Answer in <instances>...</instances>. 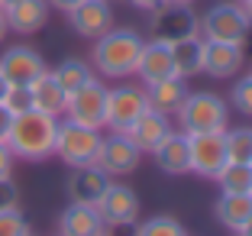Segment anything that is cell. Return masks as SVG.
Instances as JSON below:
<instances>
[{
  "instance_id": "6da1fadb",
  "label": "cell",
  "mask_w": 252,
  "mask_h": 236,
  "mask_svg": "<svg viewBox=\"0 0 252 236\" xmlns=\"http://www.w3.org/2000/svg\"><path fill=\"white\" fill-rule=\"evenodd\" d=\"M146 39L129 26H113L107 30L100 39H94L91 49V68L100 78H133L136 74V62Z\"/></svg>"
},
{
  "instance_id": "7a4b0ae2",
  "label": "cell",
  "mask_w": 252,
  "mask_h": 236,
  "mask_svg": "<svg viewBox=\"0 0 252 236\" xmlns=\"http://www.w3.org/2000/svg\"><path fill=\"white\" fill-rule=\"evenodd\" d=\"M55 133H59V117H49L42 110H26L13 117L7 146L23 162H45L55 152Z\"/></svg>"
},
{
  "instance_id": "3957f363",
  "label": "cell",
  "mask_w": 252,
  "mask_h": 236,
  "mask_svg": "<svg viewBox=\"0 0 252 236\" xmlns=\"http://www.w3.org/2000/svg\"><path fill=\"white\" fill-rule=\"evenodd\" d=\"M181 133H223L230 126V103L214 91H188L185 103L175 110Z\"/></svg>"
},
{
  "instance_id": "277c9868",
  "label": "cell",
  "mask_w": 252,
  "mask_h": 236,
  "mask_svg": "<svg viewBox=\"0 0 252 236\" xmlns=\"http://www.w3.org/2000/svg\"><path fill=\"white\" fill-rule=\"evenodd\" d=\"M200 39L207 42H233V45H246L252 33V23L246 16L239 0H223L214 3L207 13L200 16Z\"/></svg>"
},
{
  "instance_id": "5b68a950",
  "label": "cell",
  "mask_w": 252,
  "mask_h": 236,
  "mask_svg": "<svg viewBox=\"0 0 252 236\" xmlns=\"http://www.w3.org/2000/svg\"><path fill=\"white\" fill-rule=\"evenodd\" d=\"M100 130L71 123V120H59V133H55V152L68 169H81V165H94L97 152H100Z\"/></svg>"
},
{
  "instance_id": "8992f818",
  "label": "cell",
  "mask_w": 252,
  "mask_h": 236,
  "mask_svg": "<svg viewBox=\"0 0 252 236\" xmlns=\"http://www.w3.org/2000/svg\"><path fill=\"white\" fill-rule=\"evenodd\" d=\"M146 110H149L146 84H117V88H107V123H104V130L126 133Z\"/></svg>"
},
{
  "instance_id": "52a82bcc",
  "label": "cell",
  "mask_w": 252,
  "mask_h": 236,
  "mask_svg": "<svg viewBox=\"0 0 252 236\" xmlns=\"http://www.w3.org/2000/svg\"><path fill=\"white\" fill-rule=\"evenodd\" d=\"M62 117L71 120V123L91 126V130H104V123H107V84L100 78H91L88 84L71 91Z\"/></svg>"
},
{
  "instance_id": "ba28073f",
  "label": "cell",
  "mask_w": 252,
  "mask_h": 236,
  "mask_svg": "<svg viewBox=\"0 0 252 236\" xmlns=\"http://www.w3.org/2000/svg\"><path fill=\"white\" fill-rule=\"evenodd\" d=\"M200 16L194 13V7H181V3H162L158 10L149 13V33L152 39L162 42H175L185 36H200Z\"/></svg>"
},
{
  "instance_id": "9c48e42d",
  "label": "cell",
  "mask_w": 252,
  "mask_h": 236,
  "mask_svg": "<svg viewBox=\"0 0 252 236\" xmlns=\"http://www.w3.org/2000/svg\"><path fill=\"white\" fill-rule=\"evenodd\" d=\"M97 214L104 220V227H133L139 220V194L133 191L129 185H120V181H110V188L104 191V198L97 201Z\"/></svg>"
},
{
  "instance_id": "30bf717a",
  "label": "cell",
  "mask_w": 252,
  "mask_h": 236,
  "mask_svg": "<svg viewBox=\"0 0 252 236\" xmlns=\"http://www.w3.org/2000/svg\"><path fill=\"white\" fill-rule=\"evenodd\" d=\"M142 162V152L126 133H110L100 139V152H97V165L110 178H126L133 175Z\"/></svg>"
},
{
  "instance_id": "8fae6325",
  "label": "cell",
  "mask_w": 252,
  "mask_h": 236,
  "mask_svg": "<svg viewBox=\"0 0 252 236\" xmlns=\"http://www.w3.org/2000/svg\"><path fill=\"white\" fill-rule=\"evenodd\" d=\"M188 152H191V171L200 178H210V181L230 162L223 133H191L188 136Z\"/></svg>"
},
{
  "instance_id": "7c38bea8",
  "label": "cell",
  "mask_w": 252,
  "mask_h": 236,
  "mask_svg": "<svg viewBox=\"0 0 252 236\" xmlns=\"http://www.w3.org/2000/svg\"><path fill=\"white\" fill-rule=\"evenodd\" d=\"M110 181L113 178L107 175L97 162L94 165H81V169H71V175H68V181H65V194H68L71 204L94 207L97 201L104 198V191L110 188Z\"/></svg>"
},
{
  "instance_id": "4fadbf2b",
  "label": "cell",
  "mask_w": 252,
  "mask_h": 236,
  "mask_svg": "<svg viewBox=\"0 0 252 236\" xmlns=\"http://www.w3.org/2000/svg\"><path fill=\"white\" fill-rule=\"evenodd\" d=\"M65 16H68V26L81 39H91V42L100 39L107 30H113V10H110L107 0H81V3Z\"/></svg>"
},
{
  "instance_id": "5bb4252c",
  "label": "cell",
  "mask_w": 252,
  "mask_h": 236,
  "mask_svg": "<svg viewBox=\"0 0 252 236\" xmlns=\"http://www.w3.org/2000/svg\"><path fill=\"white\" fill-rule=\"evenodd\" d=\"M42 71H45V59L32 45H10L0 55V74L7 78V84H32Z\"/></svg>"
},
{
  "instance_id": "9a60e30c",
  "label": "cell",
  "mask_w": 252,
  "mask_h": 236,
  "mask_svg": "<svg viewBox=\"0 0 252 236\" xmlns=\"http://www.w3.org/2000/svg\"><path fill=\"white\" fill-rule=\"evenodd\" d=\"M246 65V45H233V42H207L204 39V68L200 71L217 78V81H226V78H236Z\"/></svg>"
},
{
  "instance_id": "2e32d148",
  "label": "cell",
  "mask_w": 252,
  "mask_h": 236,
  "mask_svg": "<svg viewBox=\"0 0 252 236\" xmlns=\"http://www.w3.org/2000/svg\"><path fill=\"white\" fill-rule=\"evenodd\" d=\"M175 74V62H171V42L162 39H146L136 62V78H142V84H156L162 78Z\"/></svg>"
},
{
  "instance_id": "e0dca14e",
  "label": "cell",
  "mask_w": 252,
  "mask_h": 236,
  "mask_svg": "<svg viewBox=\"0 0 252 236\" xmlns=\"http://www.w3.org/2000/svg\"><path fill=\"white\" fill-rule=\"evenodd\" d=\"M152 159L165 175H188L191 171V152H188V133L181 130H171L156 149H152Z\"/></svg>"
},
{
  "instance_id": "ac0fdd59",
  "label": "cell",
  "mask_w": 252,
  "mask_h": 236,
  "mask_svg": "<svg viewBox=\"0 0 252 236\" xmlns=\"http://www.w3.org/2000/svg\"><path fill=\"white\" fill-rule=\"evenodd\" d=\"M171 130H175V126H171V117H165V113H158V110H152V107H149V110L142 113V117L136 120L129 130H126V136L139 146L142 155H149L152 149L158 146V142L165 139V136L171 133Z\"/></svg>"
},
{
  "instance_id": "d6986e66",
  "label": "cell",
  "mask_w": 252,
  "mask_h": 236,
  "mask_svg": "<svg viewBox=\"0 0 252 236\" xmlns=\"http://www.w3.org/2000/svg\"><path fill=\"white\" fill-rule=\"evenodd\" d=\"M104 220L97 214V207H88V204H71L59 214V236H97L104 233Z\"/></svg>"
},
{
  "instance_id": "ffe728a7",
  "label": "cell",
  "mask_w": 252,
  "mask_h": 236,
  "mask_svg": "<svg viewBox=\"0 0 252 236\" xmlns=\"http://www.w3.org/2000/svg\"><path fill=\"white\" fill-rule=\"evenodd\" d=\"M146 97H149V107L165 117H175L181 103L188 97V78H178V74H171V78H162L156 84H146Z\"/></svg>"
},
{
  "instance_id": "44dd1931",
  "label": "cell",
  "mask_w": 252,
  "mask_h": 236,
  "mask_svg": "<svg viewBox=\"0 0 252 236\" xmlns=\"http://www.w3.org/2000/svg\"><path fill=\"white\" fill-rule=\"evenodd\" d=\"M3 16H7V26L13 33L32 36V33H39L49 23V3L45 0H20V3L3 10Z\"/></svg>"
},
{
  "instance_id": "7402d4cb",
  "label": "cell",
  "mask_w": 252,
  "mask_h": 236,
  "mask_svg": "<svg viewBox=\"0 0 252 236\" xmlns=\"http://www.w3.org/2000/svg\"><path fill=\"white\" fill-rule=\"evenodd\" d=\"M30 94H32V110H42V113H49V117H62V113H65L68 94L62 91V84L55 81V74L49 71V68L30 84Z\"/></svg>"
},
{
  "instance_id": "603a6c76",
  "label": "cell",
  "mask_w": 252,
  "mask_h": 236,
  "mask_svg": "<svg viewBox=\"0 0 252 236\" xmlns=\"http://www.w3.org/2000/svg\"><path fill=\"white\" fill-rule=\"evenodd\" d=\"M171 62L178 78H194L204 68V39L200 36H185L171 42Z\"/></svg>"
},
{
  "instance_id": "cb8c5ba5",
  "label": "cell",
  "mask_w": 252,
  "mask_h": 236,
  "mask_svg": "<svg viewBox=\"0 0 252 236\" xmlns=\"http://www.w3.org/2000/svg\"><path fill=\"white\" fill-rule=\"evenodd\" d=\"M214 214L230 233H236L252 217V194H220L214 204Z\"/></svg>"
},
{
  "instance_id": "d4e9b609",
  "label": "cell",
  "mask_w": 252,
  "mask_h": 236,
  "mask_svg": "<svg viewBox=\"0 0 252 236\" xmlns=\"http://www.w3.org/2000/svg\"><path fill=\"white\" fill-rule=\"evenodd\" d=\"M214 181L220 194H252V162H226Z\"/></svg>"
},
{
  "instance_id": "484cf974",
  "label": "cell",
  "mask_w": 252,
  "mask_h": 236,
  "mask_svg": "<svg viewBox=\"0 0 252 236\" xmlns=\"http://www.w3.org/2000/svg\"><path fill=\"white\" fill-rule=\"evenodd\" d=\"M52 74H55V81L62 84V91L71 94V91H78L81 84H88L91 78H94V68L84 59H62L59 65L52 68Z\"/></svg>"
},
{
  "instance_id": "4316f807",
  "label": "cell",
  "mask_w": 252,
  "mask_h": 236,
  "mask_svg": "<svg viewBox=\"0 0 252 236\" xmlns=\"http://www.w3.org/2000/svg\"><path fill=\"white\" fill-rule=\"evenodd\" d=\"M133 236H185V227H181L178 217L171 214H156L149 220H136L133 223Z\"/></svg>"
},
{
  "instance_id": "83f0119b",
  "label": "cell",
  "mask_w": 252,
  "mask_h": 236,
  "mask_svg": "<svg viewBox=\"0 0 252 236\" xmlns=\"http://www.w3.org/2000/svg\"><path fill=\"white\" fill-rule=\"evenodd\" d=\"M223 139H226V159L230 162H252V130L249 126H239V130H223Z\"/></svg>"
},
{
  "instance_id": "f1b7e54d",
  "label": "cell",
  "mask_w": 252,
  "mask_h": 236,
  "mask_svg": "<svg viewBox=\"0 0 252 236\" xmlns=\"http://www.w3.org/2000/svg\"><path fill=\"white\" fill-rule=\"evenodd\" d=\"M3 107H7L10 113H26L32 110V94H30V84H10L7 94H3Z\"/></svg>"
},
{
  "instance_id": "f546056e",
  "label": "cell",
  "mask_w": 252,
  "mask_h": 236,
  "mask_svg": "<svg viewBox=\"0 0 252 236\" xmlns=\"http://www.w3.org/2000/svg\"><path fill=\"white\" fill-rule=\"evenodd\" d=\"M32 233L30 220L23 217L20 207H13V210H0V236H26Z\"/></svg>"
},
{
  "instance_id": "4dcf8cb0",
  "label": "cell",
  "mask_w": 252,
  "mask_h": 236,
  "mask_svg": "<svg viewBox=\"0 0 252 236\" xmlns=\"http://www.w3.org/2000/svg\"><path fill=\"white\" fill-rule=\"evenodd\" d=\"M226 103H233L243 117H252V74H246V78H239V81L233 84Z\"/></svg>"
},
{
  "instance_id": "1f68e13d",
  "label": "cell",
  "mask_w": 252,
  "mask_h": 236,
  "mask_svg": "<svg viewBox=\"0 0 252 236\" xmlns=\"http://www.w3.org/2000/svg\"><path fill=\"white\" fill-rule=\"evenodd\" d=\"M13 207H20V188L13 178H3L0 181V210H13Z\"/></svg>"
},
{
  "instance_id": "d6a6232c",
  "label": "cell",
  "mask_w": 252,
  "mask_h": 236,
  "mask_svg": "<svg viewBox=\"0 0 252 236\" xmlns=\"http://www.w3.org/2000/svg\"><path fill=\"white\" fill-rule=\"evenodd\" d=\"M13 162H16V155L10 152L7 142H0V181L3 178H13Z\"/></svg>"
},
{
  "instance_id": "836d02e7",
  "label": "cell",
  "mask_w": 252,
  "mask_h": 236,
  "mask_svg": "<svg viewBox=\"0 0 252 236\" xmlns=\"http://www.w3.org/2000/svg\"><path fill=\"white\" fill-rule=\"evenodd\" d=\"M10 126H13V113L0 103V142H7V136H10Z\"/></svg>"
},
{
  "instance_id": "e575fe53",
  "label": "cell",
  "mask_w": 252,
  "mask_h": 236,
  "mask_svg": "<svg viewBox=\"0 0 252 236\" xmlns=\"http://www.w3.org/2000/svg\"><path fill=\"white\" fill-rule=\"evenodd\" d=\"M45 3H49V10H59V13H71V10L78 7L81 0H45Z\"/></svg>"
},
{
  "instance_id": "d590c367",
  "label": "cell",
  "mask_w": 252,
  "mask_h": 236,
  "mask_svg": "<svg viewBox=\"0 0 252 236\" xmlns=\"http://www.w3.org/2000/svg\"><path fill=\"white\" fill-rule=\"evenodd\" d=\"M136 10H142V13H152V10H158L165 3V0H129Z\"/></svg>"
},
{
  "instance_id": "8d00e7d4",
  "label": "cell",
  "mask_w": 252,
  "mask_h": 236,
  "mask_svg": "<svg viewBox=\"0 0 252 236\" xmlns=\"http://www.w3.org/2000/svg\"><path fill=\"white\" fill-rule=\"evenodd\" d=\"M7 33H10V26H7V16H3V10H0V42L7 39Z\"/></svg>"
},
{
  "instance_id": "74e56055",
  "label": "cell",
  "mask_w": 252,
  "mask_h": 236,
  "mask_svg": "<svg viewBox=\"0 0 252 236\" xmlns=\"http://www.w3.org/2000/svg\"><path fill=\"white\" fill-rule=\"evenodd\" d=\"M236 236H252V217H249V220H246L243 227L236 230Z\"/></svg>"
},
{
  "instance_id": "f35d334b",
  "label": "cell",
  "mask_w": 252,
  "mask_h": 236,
  "mask_svg": "<svg viewBox=\"0 0 252 236\" xmlns=\"http://www.w3.org/2000/svg\"><path fill=\"white\" fill-rule=\"evenodd\" d=\"M7 88H10V84H7V78L0 74V103H3V94H7Z\"/></svg>"
},
{
  "instance_id": "ab89813d",
  "label": "cell",
  "mask_w": 252,
  "mask_h": 236,
  "mask_svg": "<svg viewBox=\"0 0 252 236\" xmlns=\"http://www.w3.org/2000/svg\"><path fill=\"white\" fill-rule=\"evenodd\" d=\"M165 3H181V7H194L197 0H165Z\"/></svg>"
},
{
  "instance_id": "60d3db41",
  "label": "cell",
  "mask_w": 252,
  "mask_h": 236,
  "mask_svg": "<svg viewBox=\"0 0 252 236\" xmlns=\"http://www.w3.org/2000/svg\"><path fill=\"white\" fill-rule=\"evenodd\" d=\"M243 10H246V16H249V23H252V0H243Z\"/></svg>"
},
{
  "instance_id": "b9f144b4",
  "label": "cell",
  "mask_w": 252,
  "mask_h": 236,
  "mask_svg": "<svg viewBox=\"0 0 252 236\" xmlns=\"http://www.w3.org/2000/svg\"><path fill=\"white\" fill-rule=\"evenodd\" d=\"M13 3H20V0H0V10H7V7H13Z\"/></svg>"
},
{
  "instance_id": "7bdbcfd3",
  "label": "cell",
  "mask_w": 252,
  "mask_h": 236,
  "mask_svg": "<svg viewBox=\"0 0 252 236\" xmlns=\"http://www.w3.org/2000/svg\"><path fill=\"white\" fill-rule=\"evenodd\" d=\"M97 236H110V233H107V230H104V233H97Z\"/></svg>"
},
{
  "instance_id": "ee69618b",
  "label": "cell",
  "mask_w": 252,
  "mask_h": 236,
  "mask_svg": "<svg viewBox=\"0 0 252 236\" xmlns=\"http://www.w3.org/2000/svg\"><path fill=\"white\" fill-rule=\"evenodd\" d=\"M26 236H32V233H26Z\"/></svg>"
},
{
  "instance_id": "f6af8a7d",
  "label": "cell",
  "mask_w": 252,
  "mask_h": 236,
  "mask_svg": "<svg viewBox=\"0 0 252 236\" xmlns=\"http://www.w3.org/2000/svg\"><path fill=\"white\" fill-rule=\"evenodd\" d=\"M239 3H243V0H239Z\"/></svg>"
},
{
  "instance_id": "bcb514c9",
  "label": "cell",
  "mask_w": 252,
  "mask_h": 236,
  "mask_svg": "<svg viewBox=\"0 0 252 236\" xmlns=\"http://www.w3.org/2000/svg\"><path fill=\"white\" fill-rule=\"evenodd\" d=\"M249 74H252V71H249Z\"/></svg>"
},
{
  "instance_id": "7dc6e473",
  "label": "cell",
  "mask_w": 252,
  "mask_h": 236,
  "mask_svg": "<svg viewBox=\"0 0 252 236\" xmlns=\"http://www.w3.org/2000/svg\"><path fill=\"white\" fill-rule=\"evenodd\" d=\"M185 236H188V233H185Z\"/></svg>"
}]
</instances>
